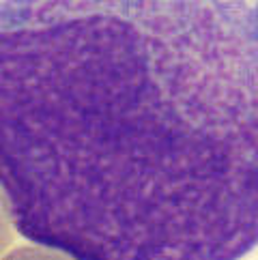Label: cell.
<instances>
[{
  "label": "cell",
  "instance_id": "2",
  "mask_svg": "<svg viewBox=\"0 0 258 260\" xmlns=\"http://www.w3.org/2000/svg\"><path fill=\"white\" fill-rule=\"evenodd\" d=\"M0 260H76V258H71L69 254L58 252V249H52V247L30 245V247H17Z\"/></svg>",
  "mask_w": 258,
  "mask_h": 260
},
{
  "label": "cell",
  "instance_id": "3",
  "mask_svg": "<svg viewBox=\"0 0 258 260\" xmlns=\"http://www.w3.org/2000/svg\"><path fill=\"white\" fill-rule=\"evenodd\" d=\"M13 219H11V213L7 209V202L5 196L0 191V254L9 247V243L13 241Z\"/></svg>",
  "mask_w": 258,
  "mask_h": 260
},
{
  "label": "cell",
  "instance_id": "1",
  "mask_svg": "<svg viewBox=\"0 0 258 260\" xmlns=\"http://www.w3.org/2000/svg\"><path fill=\"white\" fill-rule=\"evenodd\" d=\"M0 191L76 260L258 245V0H0Z\"/></svg>",
  "mask_w": 258,
  "mask_h": 260
}]
</instances>
